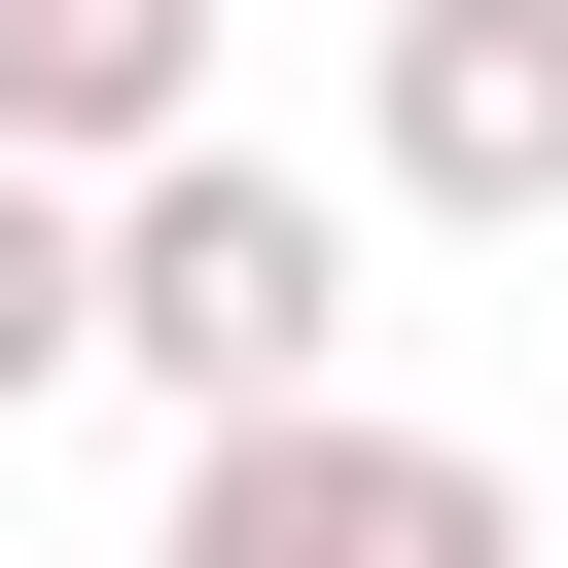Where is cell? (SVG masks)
<instances>
[{"label":"cell","mask_w":568,"mask_h":568,"mask_svg":"<svg viewBox=\"0 0 568 568\" xmlns=\"http://www.w3.org/2000/svg\"><path fill=\"white\" fill-rule=\"evenodd\" d=\"M106 355H142L178 426L320 390V355H355V178H284V142H142V178H106Z\"/></svg>","instance_id":"cell-1"},{"label":"cell","mask_w":568,"mask_h":568,"mask_svg":"<svg viewBox=\"0 0 568 568\" xmlns=\"http://www.w3.org/2000/svg\"><path fill=\"white\" fill-rule=\"evenodd\" d=\"M142 568H568V532H532V462H462L390 390H248V426H178Z\"/></svg>","instance_id":"cell-2"},{"label":"cell","mask_w":568,"mask_h":568,"mask_svg":"<svg viewBox=\"0 0 568 568\" xmlns=\"http://www.w3.org/2000/svg\"><path fill=\"white\" fill-rule=\"evenodd\" d=\"M355 213L568 248V0H355Z\"/></svg>","instance_id":"cell-3"},{"label":"cell","mask_w":568,"mask_h":568,"mask_svg":"<svg viewBox=\"0 0 568 568\" xmlns=\"http://www.w3.org/2000/svg\"><path fill=\"white\" fill-rule=\"evenodd\" d=\"M0 142H36V178L213 142V0H0Z\"/></svg>","instance_id":"cell-4"},{"label":"cell","mask_w":568,"mask_h":568,"mask_svg":"<svg viewBox=\"0 0 568 568\" xmlns=\"http://www.w3.org/2000/svg\"><path fill=\"white\" fill-rule=\"evenodd\" d=\"M71 355H106V178H36V142H0V426H36Z\"/></svg>","instance_id":"cell-5"}]
</instances>
